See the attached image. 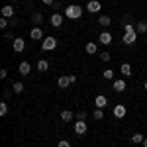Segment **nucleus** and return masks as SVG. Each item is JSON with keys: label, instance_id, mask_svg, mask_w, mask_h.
Segmentation results:
<instances>
[{"label": "nucleus", "instance_id": "393cba45", "mask_svg": "<svg viewBox=\"0 0 147 147\" xmlns=\"http://www.w3.org/2000/svg\"><path fill=\"white\" fill-rule=\"evenodd\" d=\"M92 118H94V120H102V118H104V112H102V108H96V110L92 112Z\"/></svg>", "mask_w": 147, "mask_h": 147}, {"label": "nucleus", "instance_id": "6ab92c4d", "mask_svg": "<svg viewBox=\"0 0 147 147\" xmlns=\"http://www.w3.org/2000/svg\"><path fill=\"white\" fill-rule=\"evenodd\" d=\"M136 32L137 34H147V22H137Z\"/></svg>", "mask_w": 147, "mask_h": 147}, {"label": "nucleus", "instance_id": "c85d7f7f", "mask_svg": "<svg viewBox=\"0 0 147 147\" xmlns=\"http://www.w3.org/2000/svg\"><path fill=\"white\" fill-rule=\"evenodd\" d=\"M98 57H100V61H110V53H108V51H102V53H98Z\"/></svg>", "mask_w": 147, "mask_h": 147}, {"label": "nucleus", "instance_id": "c756f323", "mask_svg": "<svg viewBox=\"0 0 147 147\" xmlns=\"http://www.w3.org/2000/svg\"><path fill=\"white\" fill-rule=\"evenodd\" d=\"M8 26H10V24H8V18H0V28H2V30H6Z\"/></svg>", "mask_w": 147, "mask_h": 147}, {"label": "nucleus", "instance_id": "5701e85b", "mask_svg": "<svg viewBox=\"0 0 147 147\" xmlns=\"http://www.w3.org/2000/svg\"><path fill=\"white\" fill-rule=\"evenodd\" d=\"M32 22L34 24H41L43 22V16H41L39 12H34V14H32Z\"/></svg>", "mask_w": 147, "mask_h": 147}, {"label": "nucleus", "instance_id": "4c0bfd02", "mask_svg": "<svg viewBox=\"0 0 147 147\" xmlns=\"http://www.w3.org/2000/svg\"><path fill=\"white\" fill-rule=\"evenodd\" d=\"M145 43H147V37H145Z\"/></svg>", "mask_w": 147, "mask_h": 147}, {"label": "nucleus", "instance_id": "9d476101", "mask_svg": "<svg viewBox=\"0 0 147 147\" xmlns=\"http://www.w3.org/2000/svg\"><path fill=\"white\" fill-rule=\"evenodd\" d=\"M18 71H20V75L28 77V75H30V71H32V67H30V63H28V61H22V63L18 65Z\"/></svg>", "mask_w": 147, "mask_h": 147}, {"label": "nucleus", "instance_id": "412c9836", "mask_svg": "<svg viewBox=\"0 0 147 147\" xmlns=\"http://www.w3.org/2000/svg\"><path fill=\"white\" fill-rule=\"evenodd\" d=\"M98 24H100V26H110V24H112V18H110V16H100V18H98Z\"/></svg>", "mask_w": 147, "mask_h": 147}, {"label": "nucleus", "instance_id": "ddd939ff", "mask_svg": "<svg viewBox=\"0 0 147 147\" xmlns=\"http://www.w3.org/2000/svg\"><path fill=\"white\" fill-rule=\"evenodd\" d=\"M106 104H108V98H106V96H96V98H94V106H96V108H106Z\"/></svg>", "mask_w": 147, "mask_h": 147}, {"label": "nucleus", "instance_id": "7c9ffc66", "mask_svg": "<svg viewBox=\"0 0 147 147\" xmlns=\"http://www.w3.org/2000/svg\"><path fill=\"white\" fill-rule=\"evenodd\" d=\"M57 147H71V143H69L67 139H61V141H59V145Z\"/></svg>", "mask_w": 147, "mask_h": 147}, {"label": "nucleus", "instance_id": "c9c22d12", "mask_svg": "<svg viewBox=\"0 0 147 147\" xmlns=\"http://www.w3.org/2000/svg\"><path fill=\"white\" fill-rule=\"evenodd\" d=\"M141 145H143V147H147V137L143 139V143H141Z\"/></svg>", "mask_w": 147, "mask_h": 147}, {"label": "nucleus", "instance_id": "f03ea898", "mask_svg": "<svg viewBox=\"0 0 147 147\" xmlns=\"http://www.w3.org/2000/svg\"><path fill=\"white\" fill-rule=\"evenodd\" d=\"M55 47H57V39H55V37H51V35L45 37L43 43H41V49H43V51H53Z\"/></svg>", "mask_w": 147, "mask_h": 147}, {"label": "nucleus", "instance_id": "473e14b6", "mask_svg": "<svg viewBox=\"0 0 147 147\" xmlns=\"http://www.w3.org/2000/svg\"><path fill=\"white\" fill-rule=\"evenodd\" d=\"M84 118H86V112H79L77 114V120H82V122H84Z\"/></svg>", "mask_w": 147, "mask_h": 147}, {"label": "nucleus", "instance_id": "58836bf2", "mask_svg": "<svg viewBox=\"0 0 147 147\" xmlns=\"http://www.w3.org/2000/svg\"><path fill=\"white\" fill-rule=\"evenodd\" d=\"M59 2H63V0H59Z\"/></svg>", "mask_w": 147, "mask_h": 147}, {"label": "nucleus", "instance_id": "423d86ee", "mask_svg": "<svg viewBox=\"0 0 147 147\" xmlns=\"http://www.w3.org/2000/svg\"><path fill=\"white\" fill-rule=\"evenodd\" d=\"M136 41H137V32L124 34V37H122V43H125V45H131V43H136Z\"/></svg>", "mask_w": 147, "mask_h": 147}, {"label": "nucleus", "instance_id": "aec40b11", "mask_svg": "<svg viewBox=\"0 0 147 147\" xmlns=\"http://www.w3.org/2000/svg\"><path fill=\"white\" fill-rule=\"evenodd\" d=\"M122 75L131 77V65H129V63H122Z\"/></svg>", "mask_w": 147, "mask_h": 147}, {"label": "nucleus", "instance_id": "2eb2a0df", "mask_svg": "<svg viewBox=\"0 0 147 147\" xmlns=\"http://www.w3.org/2000/svg\"><path fill=\"white\" fill-rule=\"evenodd\" d=\"M73 118H75V114L71 112V110H63V112H61V120H63V122H71Z\"/></svg>", "mask_w": 147, "mask_h": 147}, {"label": "nucleus", "instance_id": "cd10ccee", "mask_svg": "<svg viewBox=\"0 0 147 147\" xmlns=\"http://www.w3.org/2000/svg\"><path fill=\"white\" fill-rule=\"evenodd\" d=\"M6 114H8V104L2 102V104H0V116H6Z\"/></svg>", "mask_w": 147, "mask_h": 147}, {"label": "nucleus", "instance_id": "9b49d317", "mask_svg": "<svg viewBox=\"0 0 147 147\" xmlns=\"http://www.w3.org/2000/svg\"><path fill=\"white\" fill-rule=\"evenodd\" d=\"M57 84H59V88H67L69 84H71V79H69L67 75H59V79H57Z\"/></svg>", "mask_w": 147, "mask_h": 147}, {"label": "nucleus", "instance_id": "f257e3e1", "mask_svg": "<svg viewBox=\"0 0 147 147\" xmlns=\"http://www.w3.org/2000/svg\"><path fill=\"white\" fill-rule=\"evenodd\" d=\"M80 16H82V6H79V4H71L65 8V18H69V20H79Z\"/></svg>", "mask_w": 147, "mask_h": 147}, {"label": "nucleus", "instance_id": "b1692460", "mask_svg": "<svg viewBox=\"0 0 147 147\" xmlns=\"http://www.w3.org/2000/svg\"><path fill=\"white\" fill-rule=\"evenodd\" d=\"M12 90L16 92V94H22V92H24V82H14Z\"/></svg>", "mask_w": 147, "mask_h": 147}, {"label": "nucleus", "instance_id": "f704fd0d", "mask_svg": "<svg viewBox=\"0 0 147 147\" xmlns=\"http://www.w3.org/2000/svg\"><path fill=\"white\" fill-rule=\"evenodd\" d=\"M41 2H43L45 6H53V4H55V0H41Z\"/></svg>", "mask_w": 147, "mask_h": 147}, {"label": "nucleus", "instance_id": "f3484780", "mask_svg": "<svg viewBox=\"0 0 147 147\" xmlns=\"http://www.w3.org/2000/svg\"><path fill=\"white\" fill-rule=\"evenodd\" d=\"M47 69H49V63H47L45 59H39V63H37V71H39V73H45Z\"/></svg>", "mask_w": 147, "mask_h": 147}, {"label": "nucleus", "instance_id": "4be33fe9", "mask_svg": "<svg viewBox=\"0 0 147 147\" xmlns=\"http://www.w3.org/2000/svg\"><path fill=\"white\" fill-rule=\"evenodd\" d=\"M143 139H145V136H141V134H134V136H131V141H134L136 145L143 143Z\"/></svg>", "mask_w": 147, "mask_h": 147}, {"label": "nucleus", "instance_id": "0eeeda50", "mask_svg": "<svg viewBox=\"0 0 147 147\" xmlns=\"http://www.w3.org/2000/svg\"><path fill=\"white\" fill-rule=\"evenodd\" d=\"M125 114H127V108H125L124 104H118V106H114V116H116L118 120L125 118Z\"/></svg>", "mask_w": 147, "mask_h": 147}, {"label": "nucleus", "instance_id": "f8f14e48", "mask_svg": "<svg viewBox=\"0 0 147 147\" xmlns=\"http://www.w3.org/2000/svg\"><path fill=\"white\" fill-rule=\"evenodd\" d=\"M112 88L116 92H124L125 90V80H122V79H120V80H114V82H112Z\"/></svg>", "mask_w": 147, "mask_h": 147}, {"label": "nucleus", "instance_id": "39448f33", "mask_svg": "<svg viewBox=\"0 0 147 147\" xmlns=\"http://www.w3.org/2000/svg\"><path fill=\"white\" fill-rule=\"evenodd\" d=\"M86 129H88V127H86V122H82V120H77V122H75V134H77V136H84Z\"/></svg>", "mask_w": 147, "mask_h": 147}, {"label": "nucleus", "instance_id": "bb28decb", "mask_svg": "<svg viewBox=\"0 0 147 147\" xmlns=\"http://www.w3.org/2000/svg\"><path fill=\"white\" fill-rule=\"evenodd\" d=\"M129 32H136V26L134 24H124V34H129Z\"/></svg>", "mask_w": 147, "mask_h": 147}, {"label": "nucleus", "instance_id": "1a4fd4ad", "mask_svg": "<svg viewBox=\"0 0 147 147\" xmlns=\"http://www.w3.org/2000/svg\"><path fill=\"white\" fill-rule=\"evenodd\" d=\"M98 41H100L102 45H110V43H112V34H110V32H102V34L98 35Z\"/></svg>", "mask_w": 147, "mask_h": 147}, {"label": "nucleus", "instance_id": "a211bd4d", "mask_svg": "<svg viewBox=\"0 0 147 147\" xmlns=\"http://www.w3.org/2000/svg\"><path fill=\"white\" fill-rule=\"evenodd\" d=\"M84 49H86V53H88V55H94V53H98V47H96V43H86V47H84Z\"/></svg>", "mask_w": 147, "mask_h": 147}, {"label": "nucleus", "instance_id": "72a5a7b5", "mask_svg": "<svg viewBox=\"0 0 147 147\" xmlns=\"http://www.w3.org/2000/svg\"><path fill=\"white\" fill-rule=\"evenodd\" d=\"M6 77H8V71L2 69V71H0V79H6Z\"/></svg>", "mask_w": 147, "mask_h": 147}, {"label": "nucleus", "instance_id": "a878e982", "mask_svg": "<svg viewBox=\"0 0 147 147\" xmlns=\"http://www.w3.org/2000/svg\"><path fill=\"white\" fill-rule=\"evenodd\" d=\"M102 77H104L106 80H112L114 79V71H112V69H106V71L102 73Z\"/></svg>", "mask_w": 147, "mask_h": 147}, {"label": "nucleus", "instance_id": "e433bc0d", "mask_svg": "<svg viewBox=\"0 0 147 147\" xmlns=\"http://www.w3.org/2000/svg\"><path fill=\"white\" fill-rule=\"evenodd\" d=\"M145 92H147V82H145Z\"/></svg>", "mask_w": 147, "mask_h": 147}, {"label": "nucleus", "instance_id": "7ed1b4c3", "mask_svg": "<svg viewBox=\"0 0 147 147\" xmlns=\"http://www.w3.org/2000/svg\"><path fill=\"white\" fill-rule=\"evenodd\" d=\"M63 20H65V16H63V14H59V12H53V14H51V18H49V22H51L53 28H61V26H63Z\"/></svg>", "mask_w": 147, "mask_h": 147}, {"label": "nucleus", "instance_id": "2f4dec72", "mask_svg": "<svg viewBox=\"0 0 147 147\" xmlns=\"http://www.w3.org/2000/svg\"><path fill=\"white\" fill-rule=\"evenodd\" d=\"M4 39H12V41H14L16 37H14V34H10V32H6V34H4Z\"/></svg>", "mask_w": 147, "mask_h": 147}, {"label": "nucleus", "instance_id": "4468645a", "mask_svg": "<svg viewBox=\"0 0 147 147\" xmlns=\"http://www.w3.org/2000/svg\"><path fill=\"white\" fill-rule=\"evenodd\" d=\"M2 18H12V16H14V8H12L10 4H8V6H2Z\"/></svg>", "mask_w": 147, "mask_h": 147}, {"label": "nucleus", "instance_id": "20e7f679", "mask_svg": "<svg viewBox=\"0 0 147 147\" xmlns=\"http://www.w3.org/2000/svg\"><path fill=\"white\" fill-rule=\"evenodd\" d=\"M12 49H14L16 53H22L24 49H26V41H24L22 37H16V39L12 41Z\"/></svg>", "mask_w": 147, "mask_h": 147}, {"label": "nucleus", "instance_id": "6e6552de", "mask_svg": "<svg viewBox=\"0 0 147 147\" xmlns=\"http://www.w3.org/2000/svg\"><path fill=\"white\" fill-rule=\"evenodd\" d=\"M102 4L98 2V0H88V4H86V10L92 12V14H96V12H100Z\"/></svg>", "mask_w": 147, "mask_h": 147}, {"label": "nucleus", "instance_id": "dca6fc26", "mask_svg": "<svg viewBox=\"0 0 147 147\" xmlns=\"http://www.w3.org/2000/svg\"><path fill=\"white\" fill-rule=\"evenodd\" d=\"M30 35H32V39H41L43 37V32H41V28H34L30 32Z\"/></svg>", "mask_w": 147, "mask_h": 147}]
</instances>
